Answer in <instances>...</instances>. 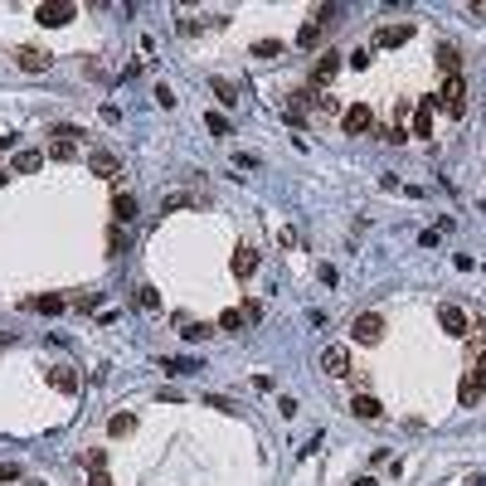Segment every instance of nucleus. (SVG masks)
I'll return each mask as SVG.
<instances>
[{"instance_id":"obj_1","label":"nucleus","mask_w":486,"mask_h":486,"mask_svg":"<svg viewBox=\"0 0 486 486\" xmlns=\"http://www.w3.org/2000/svg\"><path fill=\"white\" fill-rule=\"evenodd\" d=\"M433 97H438V107H443L448 117H467V83H462V73H457V78H448Z\"/></svg>"},{"instance_id":"obj_2","label":"nucleus","mask_w":486,"mask_h":486,"mask_svg":"<svg viewBox=\"0 0 486 486\" xmlns=\"http://www.w3.org/2000/svg\"><path fill=\"white\" fill-rule=\"evenodd\" d=\"M486 394V355H477L472 365H467V375H462V389H457V399L462 403H477Z\"/></svg>"},{"instance_id":"obj_3","label":"nucleus","mask_w":486,"mask_h":486,"mask_svg":"<svg viewBox=\"0 0 486 486\" xmlns=\"http://www.w3.org/2000/svg\"><path fill=\"white\" fill-rule=\"evenodd\" d=\"M73 15H78V5H69V0H44V5L34 10V20H39L44 29H59V24H73Z\"/></svg>"},{"instance_id":"obj_4","label":"nucleus","mask_w":486,"mask_h":486,"mask_svg":"<svg viewBox=\"0 0 486 486\" xmlns=\"http://www.w3.org/2000/svg\"><path fill=\"white\" fill-rule=\"evenodd\" d=\"M341 127H345V136H370V131H375V112H370V102L345 107V112H341Z\"/></svg>"},{"instance_id":"obj_5","label":"nucleus","mask_w":486,"mask_h":486,"mask_svg":"<svg viewBox=\"0 0 486 486\" xmlns=\"http://www.w3.org/2000/svg\"><path fill=\"white\" fill-rule=\"evenodd\" d=\"M49 136H54L49 141V161H73L78 156V136H83L78 127H54Z\"/></svg>"},{"instance_id":"obj_6","label":"nucleus","mask_w":486,"mask_h":486,"mask_svg":"<svg viewBox=\"0 0 486 486\" xmlns=\"http://www.w3.org/2000/svg\"><path fill=\"white\" fill-rule=\"evenodd\" d=\"M350 336H355L360 345H380V341H385V316H380V311H365V316H355Z\"/></svg>"},{"instance_id":"obj_7","label":"nucleus","mask_w":486,"mask_h":486,"mask_svg":"<svg viewBox=\"0 0 486 486\" xmlns=\"http://www.w3.org/2000/svg\"><path fill=\"white\" fill-rule=\"evenodd\" d=\"M15 64H20L24 73H49V69H54V54H44V49H34V44H20V49H15Z\"/></svg>"},{"instance_id":"obj_8","label":"nucleus","mask_w":486,"mask_h":486,"mask_svg":"<svg viewBox=\"0 0 486 486\" xmlns=\"http://www.w3.org/2000/svg\"><path fill=\"white\" fill-rule=\"evenodd\" d=\"M438 326H443L448 336H457V341H467V331H472V321H467L457 306H438Z\"/></svg>"},{"instance_id":"obj_9","label":"nucleus","mask_w":486,"mask_h":486,"mask_svg":"<svg viewBox=\"0 0 486 486\" xmlns=\"http://www.w3.org/2000/svg\"><path fill=\"white\" fill-rule=\"evenodd\" d=\"M321 370L336 375V380L350 375V350H345V345H326V350H321Z\"/></svg>"},{"instance_id":"obj_10","label":"nucleus","mask_w":486,"mask_h":486,"mask_svg":"<svg viewBox=\"0 0 486 486\" xmlns=\"http://www.w3.org/2000/svg\"><path fill=\"white\" fill-rule=\"evenodd\" d=\"M350 413H355V418H365V423H380V418H385V403H380L375 394H360V389H355V399H350Z\"/></svg>"},{"instance_id":"obj_11","label":"nucleus","mask_w":486,"mask_h":486,"mask_svg":"<svg viewBox=\"0 0 486 486\" xmlns=\"http://www.w3.org/2000/svg\"><path fill=\"white\" fill-rule=\"evenodd\" d=\"M413 39V24H380L375 29V44L380 49H399V44H408Z\"/></svg>"},{"instance_id":"obj_12","label":"nucleus","mask_w":486,"mask_h":486,"mask_svg":"<svg viewBox=\"0 0 486 486\" xmlns=\"http://www.w3.org/2000/svg\"><path fill=\"white\" fill-rule=\"evenodd\" d=\"M88 171L102 176V180H117V176H122V166H117V156H112V151H88Z\"/></svg>"},{"instance_id":"obj_13","label":"nucleus","mask_w":486,"mask_h":486,"mask_svg":"<svg viewBox=\"0 0 486 486\" xmlns=\"http://www.w3.org/2000/svg\"><path fill=\"white\" fill-rule=\"evenodd\" d=\"M44 375H49V389H59V394H78V375H73V365H49Z\"/></svg>"},{"instance_id":"obj_14","label":"nucleus","mask_w":486,"mask_h":486,"mask_svg":"<svg viewBox=\"0 0 486 486\" xmlns=\"http://www.w3.org/2000/svg\"><path fill=\"white\" fill-rule=\"evenodd\" d=\"M433 107H438V97H418V107H413V136H433Z\"/></svg>"},{"instance_id":"obj_15","label":"nucleus","mask_w":486,"mask_h":486,"mask_svg":"<svg viewBox=\"0 0 486 486\" xmlns=\"http://www.w3.org/2000/svg\"><path fill=\"white\" fill-rule=\"evenodd\" d=\"M336 69H341V54H336V49H326V54L316 59V69H311V83H316V88H321V83H331V73H336Z\"/></svg>"},{"instance_id":"obj_16","label":"nucleus","mask_w":486,"mask_h":486,"mask_svg":"<svg viewBox=\"0 0 486 486\" xmlns=\"http://www.w3.org/2000/svg\"><path fill=\"white\" fill-rule=\"evenodd\" d=\"M229 268H234V278H248V273H258V253L253 248H234Z\"/></svg>"},{"instance_id":"obj_17","label":"nucleus","mask_w":486,"mask_h":486,"mask_svg":"<svg viewBox=\"0 0 486 486\" xmlns=\"http://www.w3.org/2000/svg\"><path fill=\"white\" fill-rule=\"evenodd\" d=\"M112 219H117V224H131V219H136V194H112Z\"/></svg>"},{"instance_id":"obj_18","label":"nucleus","mask_w":486,"mask_h":486,"mask_svg":"<svg viewBox=\"0 0 486 486\" xmlns=\"http://www.w3.org/2000/svg\"><path fill=\"white\" fill-rule=\"evenodd\" d=\"M321 29H326V24H321V20L311 15V20H306V24L296 29V49H316V44H321Z\"/></svg>"},{"instance_id":"obj_19","label":"nucleus","mask_w":486,"mask_h":486,"mask_svg":"<svg viewBox=\"0 0 486 486\" xmlns=\"http://www.w3.org/2000/svg\"><path fill=\"white\" fill-rule=\"evenodd\" d=\"M433 59L448 69V78H457V69H462V54H457V44H438V49H433Z\"/></svg>"},{"instance_id":"obj_20","label":"nucleus","mask_w":486,"mask_h":486,"mask_svg":"<svg viewBox=\"0 0 486 486\" xmlns=\"http://www.w3.org/2000/svg\"><path fill=\"white\" fill-rule=\"evenodd\" d=\"M39 166H44V151H20V156L10 161V171H15V176H34Z\"/></svg>"},{"instance_id":"obj_21","label":"nucleus","mask_w":486,"mask_h":486,"mask_svg":"<svg viewBox=\"0 0 486 486\" xmlns=\"http://www.w3.org/2000/svg\"><path fill=\"white\" fill-rule=\"evenodd\" d=\"M194 370H204V360H190V355H171L166 360V375H194Z\"/></svg>"},{"instance_id":"obj_22","label":"nucleus","mask_w":486,"mask_h":486,"mask_svg":"<svg viewBox=\"0 0 486 486\" xmlns=\"http://www.w3.org/2000/svg\"><path fill=\"white\" fill-rule=\"evenodd\" d=\"M107 433H112V438H127V433H136V413H112Z\"/></svg>"},{"instance_id":"obj_23","label":"nucleus","mask_w":486,"mask_h":486,"mask_svg":"<svg viewBox=\"0 0 486 486\" xmlns=\"http://www.w3.org/2000/svg\"><path fill=\"white\" fill-rule=\"evenodd\" d=\"M214 97H219L224 107H238V102H243V97H238V88H234L229 78H214Z\"/></svg>"},{"instance_id":"obj_24","label":"nucleus","mask_w":486,"mask_h":486,"mask_svg":"<svg viewBox=\"0 0 486 486\" xmlns=\"http://www.w3.org/2000/svg\"><path fill=\"white\" fill-rule=\"evenodd\" d=\"M24 306H29V311H49V316H54V311H64V296H54V292H49V296H29Z\"/></svg>"},{"instance_id":"obj_25","label":"nucleus","mask_w":486,"mask_h":486,"mask_svg":"<svg viewBox=\"0 0 486 486\" xmlns=\"http://www.w3.org/2000/svg\"><path fill=\"white\" fill-rule=\"evenodd\" d=\"M136 306H141V311H156V306H161V292L151 287V283H141V287H136Z\"/></svg>"},{"instance_id":"obj_26","label":"nucleus","mask_w":486,"mask_h":486,"mask_svg":"<svg viewBox=\"0 0 486 486\" xmlns=\"http://www.w3.org/2000/svg\"><path fill=\"white\" fill-rule=\"evenodd\" d=\"M185 204H199L194 194H161V214H176V209H185Z\"/></svg>"},{"instance_id":"obj_27","label":"nucleus","mask_w":486,"mask_h":486,"mask_svg":"<svg viewBox=\"0 0 486 486\" xmlns=\"http://www.w3.org/2000/svg\"><path fill=\"white\" fill-rule=\"evenodd\" d=\"M219 326H209V321H185V341H209Z\"/></svg>"},{"instance_id":"obj_28","label":"nucleus","mask_w":486,"mask_h":486,"mask_svg":"<svg viewBox=\"0 0 486 486\" xmlns=\"http://www.w3.org/2000/svg\"><path fill=\"white\" fill-rule=\"evenodd\" d=\"M283 54V39H258L253 44V59H278Z\"/></svg>"},{"instance_id":"obj_29","label":"nucleus","mask_w":486,"mask_h":486,"mask_svg":"<svg viewBox=\"0 0 486 486\" xmlns=\"http://www.w3.org/2000/svg\"><path fill=\"white\" fill-rule=\"evenodd\" d=\"M214 326H219V331H238V326H243V311H238V306H229V311H224Z\"/></svg>"},{"instance_id":"obj_30","label":"nucleus","mask_w":486,"mask_h":486,"mask_svg":"<svg viewBox=\"0 0 486 486\" xmlns=\"http://www.w3.org/2000/svg\"><path fill=\"white\" fill-rule=\"evenodd\" d=\"M370 59H375V54H370V49H355V54H350V59H345V64H350V69H355V73H365V69H370Z\"/></svg>"},{"instance_id":"obj_31","label":"nucleus","mask_w":486,"mask_h":486,"mask_svg":"<svg viewBox=\"0 0 486 486\" xmlns=\"http://www.w3.org/2000/svg\"><path fill=\"white\" fill-rule=\"evenodd\" d=\"M73 306H78V311H97V306H102V292H83Z\"/></svg>"},{"instance_id":"obj_32","label":"nucleus","mask_w":486,"mask_h":486,"mask_svg":"<svg viewBox=\"0 0 486 486\" xmlns=\"http://www.w3.org/2000/svg\"><path fill=\"white\" fill-rule=\"evenodd\" d=\"M204 127H209V131H214V136H229V122H224V117H219V112H209V117H204Z\"/></svg>"},{"instance_id":"obj_33","label":"nucleus","mask_w":486,"mask_h":486,"mask_svg":"<svg viewBox=\"0 0 486 486\" xmlns=\"http://www.w3.org/2000/svg\"><path fill=\"white\" fill-rule=\"evenodd\" d=\"M204 408H219V413H234V403L224 394H204Z\"/></svg>"},{"instance_id":"obj_34","label":"nucleus","mask_w":486,"mask_h":486,"mask_svg":"<svg viewBox=\"0 0 486 486\" xmlns=\"http://www.w3.org/2000/svg\"><path fill=\"white\" fill-rule=\"evenodd\" d=\"M156 102L171 112V107H176V88H171V83H161V88H156Z\"/></svg>"},{"instance_id":"obj_35","label":"nucleus","mask_w":486,"mask_h":486,"mask_svg":"<svg viewBox=\"0 0 486 486\" xmlns=\"http://www.w3.org/2000/svg\"><path fill=\"white\" fill-rule=\"evenodd\" d=\"M278 413H283V418H296V399H292V394L278 399Z\"/></svg>"},{"instance_id":"obj_36","label":"nucleus","mask_w":486,"mask_h":486,"mask_svg":"<svg viewBox=\"0 0 486 486\" xmlns=\"http://www.w3.org/2000/svg\"><path fill=\"white\" fill-rule=\"evenodd\" d=\"M107 253H112V258H117V253H122V224H117V229H112V234H107Z\"/></svg>"},{"instance_id":"obj_37","label":"nucleus","mask_w":486,"mask_h":486,"mask_svg":"<svg viewBox=\"0 0 486 486\" xmlns=\"http://www.w3.org/2000/svg\"><path fill=\"white\" fill-rule=\"evenodd\" d=\"M316 112H341V102H336V97H326V93H316Z\"/></svg>"},{"instance_id":"obj_38","label":"nucleus","mask_w":486,"mask_h":486,"mask_svg":"<svg viewBox=\"0 0 486 486\" xmlns=\"http://www.w3.org/2000/svg\"><path fill=\"white\" fill-rule=\"evenodd\" d=\"M0 482H20V467L15 462H0Z\"/></svg>"},{"instance_id":"obj_39","label":"nucleus","mask_w":486,"mask_h":486,"mask_svg":"<svg viewBox=\"0 0 486 486\" xmlns=\"http://www.w3.org/2000/svg\"><path fill=\"white\" fill-rule=\"evenodd\" d=\"M88 486H112V477H107V467H93V477H88Z\"/></svg>"},{"instance_id":"obj_40","label":"nucleus","mask_w":486,"mask_h":486,"mask_svg":"<svg viewBox=\"0 0 486 486\" xmlns=\"http://www.w3.org/2000/svg\"><path fill=\"white\" fill-rule=\"evenodd\" d=\"M355 486H380V482H375V477H360V482H355Z\"/></svg>"},{"instance_id":"obj_41","label":"nucleus","mask_w":486,"mask_h":486,"mask_svg":"<svg viewBox=\"0 0 486 486\" xmlns=\"http://www.w3.org/2000/svg\"><path fill=\"white\" fill-rule=\"evenodd\" d=\"M5 180H10V171H0V190H5Z\"/></svg>"}]
</instances>
